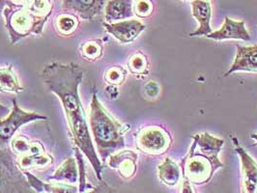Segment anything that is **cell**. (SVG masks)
<instances>
[{
  "label": "cell",
  "instance_id": "9a60e30c",
  "mask_svg": "<svg viewBox=\"0 0 257 193\" xmlns=\"http://www.w3.org/2000/svg\"><path fill=\"white\" fill-rule=\"evenodd\" d=\"M158 176L160 180L168 186H175L182 178L180 165L171 158L166 157L165 161L158 166Z\"/></svg>",
  "mask_w": 257,
  "mask_h": 193
},
{
  "label": "cell",
  "instance_id": "ba28073f",
  "mask_svg": "<svg viewBox=\"0 0 257 193\" xmlns=\"http://www.w3.org/2000/svg\"><path fill=\"white\" fill-rule=\"evenodd\" d=\"M105 31L122 44H130L145 30V26L138 20H124L117 23H103Z\"/></svg>",
  "mask_w": 257,
  "mask_h": 193
},
{
  "label": "cell",
  "instance_id": "9c48e42d",
  "mask_svg": "<svg viewBox=\"0 0 257 193\" xmlns=\"http://www.w3.org/2000/svg\"><path fill=\"white\" fill-rule=\"evenodd\" d=\"M138 154L131 150H119L109 156L108 165L118 171L123 179H131L137 172Z\"/></svg>",
  "mask_w": 257,
  "mask_h": 193
},
{
  "label": "cell",
  "instance_id": "ac0fdd59",
  "mask_svg": "<svg viewBox=\"0 0 257 193\" xmlns=\"http://www.w3.org/2000/svg\"><path fill=\"white\" fill-rule=\"evenodd\" d=\"M76 160L74 158H68L64 163L57 169L55 174L50 178L51 180H55L54 182H76L77 178Z\"/></svg>",
  "mask_w": 257,
  "mask_h": 193
},
{
  "label": "cell",
  "instance_id": "603a6c76",
  "mask_svg": "<svg viewBox=\"0 0 257 193\" xmlns=\"http://www.w3.org/2000/svg\"><path fill=\"white\" fill-rule=\"evenodd\" d=\"M154 11V3L152 0H135L134 13L139 18H148Z\"/></svg>",
  "mask_w": 257,
  "mask_h": 193
},
{
  "label": "cell",
  "instance_id": "8992f818",
  "mask_svg": "<svg viewBox=\"0 0 257 193\" xmlns=\"http://www.w3.org/2000/svg\"><path fill=\"white\" fill-rule=\"evenodd\" d=\"M47 116L36 112L23 110L16 100H13V109L6 118L0 120V148H4L12 139L17 130L28 123L37 120H47Z\"/></svg>",
  "mask_w": 257,
  "mask_h": 193
},
{
  "label": "cell",
  "instance_id": "44dd1931",
  "mask_svg": "<svg viewBox=\"0 0 257 193\" xmlns=\"http://www.w3.org/2000/svg\"><path fill=\"white\" fill-rule=\"evenodd\" d=\"M82 56L90 61H96L103 55V46L98 41H89L82 45Z\"/></svg>",
  "mask_w": 257,
  "mask_h": 193
},
{
  "label": "cell",
  "instance_id": "ffe728a7",
  "mask_svg": "<svg viewBox=\"0 0 257 193\" xmlns=\"http://www.w3.org/2000/svg\"><path fill=\"white\" fill-rule=\"evenodd\" d=\"M77 19L72 15H61L56 19L55 26L59 34L69 36L73 34L77 28Z\"/></svg>",
  "mask_w": 257,
  "mask_h": 193
},
{
  "label": "cell",
  "instance_id": "4fadbf2b",
  "mask_svg": "<svg viewBox=\"0 0 257 193\" xmlns=\"http://www.w3.org/2000/svg\"><path fill=\"white\" fill-rule=\"evenodd\" d=\"M192 10L193 17L199 23V27L197 30L190 34V37L209 35L212 32V28L210 26L212 18L211 4L206 0H193Z\"/></svg>",
  "mask_w": 257,
  "mask_h": 193
},
{
  "label": "cell",
  "instance_id": "7402d4cb",
  "mask_svg": "<svg viewBox=\"0 0 257 193\" xmlns=\"http://www.w3.org/2000/svg\"><path fill=\"white\" fill-rule=\"evenodd\" d=\"M127 76V71L121 66H113L109 68L106 73L104 78L106 82L111 85H120L124 82Z\"/></svg>",
  "mask_w": 257,
  "mask_h": 193
},
{
  "label": "cell",
  "instance_id": "277c9868",
  "mask_svg": "<svg viewBox=\"0 0 257 193\" xmlns=\"http://www.w3.org/2000/svg\"><path fill=\"white\" fill-rule=\"evenodd\" d=\"M89 120L93 140L104 162L107 157L125 147V129L103 107L96 93L92 95Z\"/></svg>",
  "mask_w": 257,
  "mask_h": 193
},
{
  "label": "cell",
  "instance_id": "5bb4252c",
  "mask_svg": "<svg viewBox=\"0 0 257 193\" xmlns=\"http://www.w3.org/2000/svg\"><path fill=\"white\" fill-rule=\"evenodd\" d=\"M135 16L133 0H109L104 9L106 23L128 20Z\"/></svg>",
  "mask_w": 257,
  "mask_h": 193
},
{
  "label": "cell",
  "instance_id": "d6986e66",
  "mask_svg": "<svg viewBox=\"0 0 257 193\" xmlns=\"http://www.w3.org/2000/svg\"><path fill=\"white\" fill-rule=\"evenodd\" d=\"M128 67L131 73L134 75H147L149 62L146 55L139 52L130 56Z\"/></svg>",
  "mask_w": 257,
  "mask_h": 193
},
{
  "label": "cell",
  "instance_id": "8fae6325",
  "mask_svg": "<svg viewBox=\"0 0 257 193\" xmlns=\"http://www.w3.org/2000/svg\"><path fill=\"white\" fill-rule=\"evenodd\" d=\"M206 37L215 41L234 39V40H242L244 42H247L251 38L247 30L245 29L244 21L237 22V21L231 20L228 17H225L224 23L219 30L215 32H211Z\"/></svg>",
  "mask_w": 257,
  "mask_h": 193
},
{
  "label": "cell",
  "instance_id": "83f0119b",
  "mask_svg": "<svg viewBox=\"0 0 257 193\" xmlns=\"http://www.w3.org/2000/svg\"><path fill=\"white\" fill-rule=\"evenodd\" d=\"M206 1H209V0H206Z\"/></svg>",
  "mask_w": 257,
  "mask_h": 193
},
{
  "label": "cell",
  "instance_id": "d4e9b609",
  "mask_svg": "<svg viewBox=\"0 0 257 193\" xmlns=\"http://www.w3.org/2000/svg\"><path fill=\"white\" fill-rule=\"evenodd\" d=\"M10 112H11V110H10V108L8 106H5V105L0 103V120H2L5 117H7V116L10 114Z\"/></svg>",
  "mask_w": 257,
  "mask_h": 193
},
{
  "label": "cell",
  "instance_id": "30bf717a",
  "mask_svg": "<svg viewBox=\"0 0 257 193\" xmlns=\"http://www.w3.org/2000/svg\"><path fill=\"white\" fill-rule=\"evenodd\" d=\"M103 6V0H62L64 10L87 21L93 20L102 13Z\"/></svg>",
  "mask_w": 257,
  "mask_h": 193
},
{
  "label": "cell",
  "instance_id": "4316f807",
  "mask_svg": "<svg viewBox=\"0 0 257 193\" xmlns=\"http://www.w3.org/2000/svg\"><path fill=\"white\" fill-rule=\"evenodd\" d=\"M183 1H188V0H183Z\"/></svg>",
  "mask_w": 257,
  "mask_h": 193
},
{
  "label": "cell",
  "instance_id": "484cf974",
  "mask_svg": "<svg viewBox=\"0 0 257 193\" xmlns=\"http://www.w3.org/2000/svg\"><path fill=\"white\" fill-rule=\"evenodd\" d=\"M250 137L255 141V144H254V145H257V133H252V134H250Z\"/></svg>",
  "mask_w": 257,
  "mask_h": 193
},
{
  "label": "cell",
  "instance_id": "3957f363",
  "mask_svg": "<svg viewBox=\"0 0 257 193\" xmlns=\"http://www.w3.org/2000/svg\"><path fill=\"white\" fill-rule=\"evenodd\" d=\"M52 7V0H30L25 6L4 7L0 14L5 19L11 44L29 35H42Z\"/></svg>",
  "mask_w": 257,
  "mask_h": 193
},
{
  "label": "cell",
  "instance_id": "5b68a950",
  "mask_svg": "<svg viewBox=\"0 0 257 193\" xmlns=\"http://www.w3.org/2000/svg\"><path fill=\"white\" fill-rule=\"evenodd\" d=\"M139 151L149 155H161L169 150L172 138L167 129L160 126H148L141 129L136 136Z\"/></svg>",
  "mask_w": 257,
  "mask_h": 193
},
{
  "label": "cell",
  "instance_id": "e0dca14e",
  "mask_svg": "<svg viewBox=\"0 0 257 193\" xmlns=\"http://www.w3.org/2000/svg\"><path fill=\"white\" fill-rule=\"evenodd\" d=\"M25 88L21 86L19 79L14 73L13 67L0 68V92L5 93H21Z\"/></svg>",
  "mask_w": 257,
  "mask_h": 193
},
{
  "label": "cell",
  "instance_id": "7c38bea8",
  "mask_svg": "<svg viewBox=\"0 0 257 193\" xmlns=\"http://www.w3.org/2000/svg\"><path fill=\"white\" fill-rule=\"evenodd\" d=\"M236 72L257 73V46L241 47L237 46V52L234 63L225 76Z\"/></svg>",
  "mask_w": 257,
  "mask_h": 193
},
{
  "label": "cell",
  "instance_id": "2e32d148",
  "mask_svg": "<svg viewBox=\"0 0 257 193\" xmlns=\"http://www.w3.org/2000/svg\"><path fill=\"white\" fill-rule=\"evenodd\" d=\"M24 173L27 178L30 186L36 189L39 192H77V187L75 186L67 185L65 183L57 184V182L55 184H52V183L46 184L42 180H38L35 176H33L28 171H24Z\"/></svg>",
  "mask_w": 257,
  "mask_h": 193
},
{
  "label": "cell",
  "instance_id": "7a4b0ae2",
  "mask_svg": "<svg viewBox=\"0 0 257 193\" xmlns=\"http://www.w3.org/2000/svg\"><path fill=\"white\" fill-rule=\"evenodd\" d=\"M192 146L181 160L180 168L183 179V193H192L191 184L201 185L209 182L215 172L224 164L219 160V154L224 144L208 132L193 135Z\"/></svg>",
  "mask_w": 257,
  "mask_h": 193
},
{
  "label": "cell",
  "instance_id": "cb8c5ba5",
  "mask_svg": "<svg viewBox=\"0 0 257 193\" xmlns=\"http://www.w3.org/2000/svg\"><path fill=\"white\" fill-rule=\"evenodd\" d=\"M145 92L146 94L149 96V97H152L153 98V93L154 92L155 96L158 95L159 93V86L158 84H156L155 82H150L148 83L146 86H145Z\"/></svg>",
  "mask_w": 257,
  "mask_h": 193
},
{
  "label": "cell",
  "instance_id": "6da1fadb",
  "mask_svg": "<svg viewBox=\"0 0 257 193\" xmlns=\"http://www.w3.org/2000/svg\"><path fill=\"white\" fill-rule=\"evenodd\" d=\"M42 77L48 90L56 95L62 103L75 145L88 158L98 180L102 181L103 164L96 153L85 111L78 95L83 70L72 62L69 64L53 62L45 66Z\"/></svg>",
  "mask_w": 257,
  "mask_h": 193
},
{
  "label": "cell",
  "instance_id": "52a82bcc",
  "mask_svg": "<svg viewBox=\"0 0 257 193\" xmlns=\"http://www.w3.org/2000/svg\"><path fill=\"white\" fill-rule=\"evenodd\" d=\"M232 142L235 145V152L238 154L242 166V191L244 193L257 192V162L245 152L239 144L235 136H231Z\"/></svg>",
  "mask_w": 257,
  "mask_h": 193
}]
</instances>
